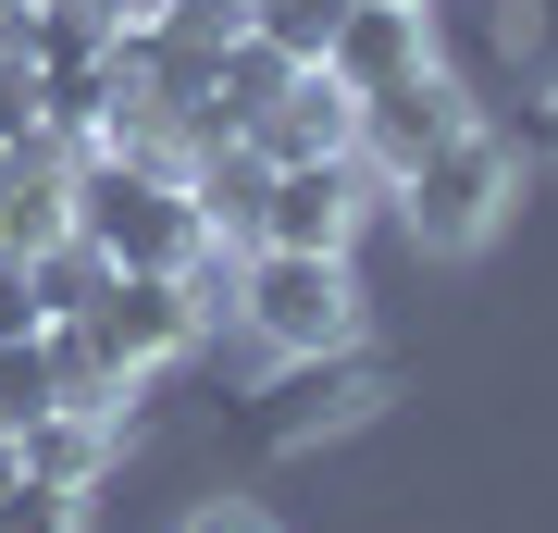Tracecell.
<instances>
[{
  "label": "cell",
  "instance_id": "1",
  "mask_svg": "<svg viewBox=\"0 0 558 533\" xmlns=\"http://www.w3.org/2000/svg\"><path fill=\"white\" fill-rule=\"evenodd\" d=\"M75 237L112 261V274H186L211 249L199 198H186V161H137V149H75Z\"/></svg>",
  "mask_w": 558,
  "mask_h": 533
},
{
  "label": "cell",
  "instance_id": "2",
  "mask_svg": "<svg viewBox=\"0 0 558 533\" xmlns=\"http://www.w3.org/2000/svg\"><path fill=\"white\" fill-rule=\"evenodd\" d=\"M385 397H398V373H385L360 336L299 348V360H274V385L248 397V447H323V435H348V422H373Z\"/></svg>",
  "mask_w": 558,
  "mask_h": 533
},
{
  "label": "cell",
  "instance_id": "3",
  "mask_svg": "<svg viewBox=\"0 0 558 533\" xmlns=\"http://www.w3.org/2000/svg\"><path fill=\"white\" fill-rule=\"evenodd\" d=\"M236 323L274 360H299V348H336L348 323H360V286H348V249H248L236 261Z\"/></svg>",
  "mask_w": 558,
  "mask_h": 533
},
{
  "label": "cell",
  "instance_id": "4",
  "mask_svg": "<svg viewBox=\"0 0 558 533\" xmlns=\"http://www.w3.org/2000/svg\"><path fill=\"white\" fill-rule=\"evenodd\" d=\"M398 211H410V237L447 249V261L484 249V237H497V211H509V137H497V124H459L422 174H398Z\"/></svg>",
  "mask_w": 558,
  "mask_h": 533
},
{
  "label": "cell",
  "instance_id": "5",
  "mask_svg": "<svg viewBox=\"0 0 558 533\" xmlns=\"http://www.w3.org/2000/svg\"><path fill=\"white\" fill-rule=\"evenodd\" d=\"M459 124H484L472 99H459V75L447 62H422V75H398V87H360V137H348V161L373 186H398V174H422Z\"/></svg>",
  "mask_w": 558,
  "mask_h": 533
},
{
  "label": "cell",
  "instance_id": "6",
  "mask_svg": "<svg viewBox=\"0 0 558 533\" xmlns=\"http://www.w3.org/2000/svg\"><path fill=\"white\" fill-rule=\"evenodd\" d=\"M87 336H100L112 373H161V360L199 336V286L186 274H112V298L87 311Z\"/></svg>",
  "mask_w": 558,
  "mask_h": 533
},
{
  "label": "cell",
  "instance_id": "7",
  "mask_svg": "<svg viewBox=\"0 0 558 533\" xmlns=\"http://www.w3.org/2000/svg\"><path fill=\"white\" fill-rule=\"evenodd\" d=\"M75 237V137L0 149V261H38Z\"/></svg>",
  "mask_w": 558,
  "mask_h": 533
},
{
  "label": "cell",
  "instance_id": "8",
  "mask_svg": "<svg viewBox=\"0 0 558 533\" xmlns=\"http://www.w3.org/2000/svg\"><path fill=\"white\" fill-rule=\"evenodd\" d=\"M435 62V0H348L336 50H323V75L336 87H398Z\"/></svg>",
  "mask_w": 558,
  "mask_h": 533
},
{
  "label": "cell",
  "instance_id": "9",
  "mask_svg": "<svg viewBox=\"0 0 558 533\" xmlns=\"http://www.w3.org/2000/svg\"><path fill=\"white\" fill-rule=\"evenodd\" d=\"M348 223H360V161H274L248 249H348Z\"/></svg>",
  "mask_w": 558,
  "mask_h": 533
},
{
  "label": "cell",
  "instance_id": "10",
  "mask_svg": "<svg viewBox=\"0 0 558 533\" xmlns=\"http://www.w3.org/2000/svg\"><path fill=\"white\" fill-rule=\"evenodd\" d=\"M348 137H360V87H336L323 62H299V87L274 99V124H260V161H348Z\"/></svg>",
  "mask_w": 558,
  "mask_h": 533
},
{
  "label": "cell",
  "instance_id": "11",
  "mask_svg": "<svg viewBox=\"0 0 558 533\" xmlns=\"http://www.w3.org/2000/svg\"><path fill=\"white\" fill-rule=\"evenodd\" d=\"M286 87H299V50H274L260 25H236V38H223V75H211V149L223 137H260Z\"/></svg>",
  "mask_w": 558,
  "mask_h": 533
},
{
  "label": "cell",
  "instance_id": "12",
  "mask_svg": "<svg viewBox=\"0 0 558 533\" xmlns=\"http://www.w3.org/2000/svg\"><path fill=\"white\" fill-rule=\"evenodd\" d=\"M186 198H199V223H211V237H260V198H274V161H260L248 137H223V149H199V161H186Z\"/></svg>",
  "mask_w": 558,
  "mask_h": 533
},
{
  "label": "cell",
  "instance_id": "13",
  "mask_svg": "<svg viewBox=\"0 0 558 533\" xmlns=\"http://www.w3.org/2000/svg\"><path fill=\"white\" fill-rule=\"evenodd\" d=\"M112 447H124V422L112 410H75V397H50V410L25 422V472H50V484H100Z\"/></svg>",
  "mask_w": 558,
  "mask_h": 533
},
{
  "label": "cell",
  "instance_id": "14",
  "mask_svg": "<svg viewBox=\"0 0 558 533\" xmlns=\"http://www.w3.org/2000/svg\"><path fill=\"white\" fill-rule=\"evenodd\" d=\"M25 286H38V311H50V323H87V311L112 298V261L87 249V237H62V249H38V261H25Z\"/></svg>",
  "mask_w": 558,
  "mask_h": 533
},
{
  "label": "cell",
  "instance_id": "15",
  "mask_svg": "<svg viewBox=\"0 0 558 533\" xmlns=\"http://www.w3.org/2000/svg\"><path fill=\"white\" fill-rule=\"evenodd\" d=\"M50 397H62V373H50V323H38V336H13V348H0V435H25Z\"/></svg>",
  "mask_w": 558,
  "mask_h": 533
},
{
  "label": "cell",
  "instance_id": "16",
  "mask_svg": "<svg viewBox=\"0 0 558 533\" xmlns=\"http://www.w3.org/2000/svg\"><path fill=\"white\" fill-rule=\"evenodd\" d=\"M75 521H87V484H50V472L0 484V533H75Z\"/></svg>",
  "mask_w": 558,
  "mask_h": 533
},
{
  "label": "cell",
  "instance_id": "17",
  "mask_svg": "<svg viewBox=\"0 0 558 533\" xmlns=\"http://www.w3.org/2000/svg\"><path fill=\"white\" fill-rule=\"evenodd\" d=\"M248 25H260L274 50L323 62V50H336V25H348V0H248Z\"/></svg>",
  "mask_w": 558,
  "mask_h": 533
},
{
  "label": "cell",
  "instance_id": "18",
  "mask_svg": "<svg viewBox=\"0 0 558 533\" xmlns=\"http://www.w3.org/2000/svg\"><path fill=\"white\" fill-rule=\"evenodd\" d=\"M38 323H50V311H38V286H25V261H0V348L38 336Z\"/></svg>",
  "mask_w": 558,
  "mask_h": 533
},
{
  "label": "cell",
  "instance_id": "19",
  "mask_svg": "<svg viewBox=\"0 0 558 533\" xmlns=\"http://www.w3.org/2000/svg\"><path fill=\"white\" fill-rule=\"evenodd\" d=\"M186 533H274L260 509H236V496H211V509H186Z\"/></svg>",
  "mask_w": 558,
  "mask_h": 533
},
{
  "label": "cell",
  "instance_id": "20",
  "mask_svg": "<svg viewBox=\"0 0 558 533\" xmlns=\"http://www.w3.org/2000/svg\"><path fill=\"white\" fill-rule=\"evenodd\" d=\"M534 149H546V161H558V87H546V99H534Z\"/></svg>",
  "mask_w": 558,
  "mask_h": 533
},
{
  "label": "cell",
  "instance_id": "21",
  "mask_svg": "<svg viewBox=\"0 0 558 533\" xmlns=\"http://www.w3.org/2000/svg\"><path fill=\"white\" fill-rule=\"evenodd\" d=\"M13 472H25V435H0V484H13Z\"/></svg>",
  "mask_w": 558,
  "mask_h": 533
},
{
  "label": "cell",
  "instance_id": "22",
  "mask_svg": "<svg viewBox=\"0 0 558 533\" xmlns=\"http://www.w3.org/2000/svg\"><path fill=\"white\" fill-rule=\"evenodd\" d=\"M0 149H13V137H0Z\"/></svg>",
  "mask_w": 558,
  "mask_h": 533
}]
</instances>
